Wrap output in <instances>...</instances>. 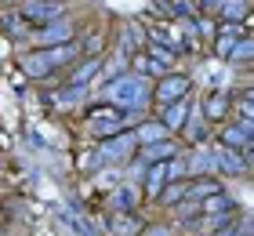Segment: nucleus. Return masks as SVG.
<instances>
[{
	"instance_id": "17",
	"label": "nucleus",
	"mask_w": 254,
	"mask_h": 236,
	"mask_svg": "<svg viewBox=\"0 0 254 236\" xmlns=\"http://www.w3.org/2000/svg\"><path fill=\"white\" fill-rule=\"evenodd\" d=\"M0 236H4V233H0Z\"/></svg>"
},
{
	"instance_id": "11",
	"label": "nucleus",
	"mask_w": 254,
	"mask_h": 236,
	"mask_svg": "<svg viewBox=\"0 0 254 236\" xmlns=\"http://www.w3.org/2000/svg\"><path fill=\"white\" fill-rule=\"evenodd\" d=\"M240 37H244V29H240V26H222V29H218V55L229 58V51L240 44Z\"/></svg>"
},
{
	"instance_id": "6",
	"label": "nucleus",
	"mask_w": 254,
	"mask_h": 236,
	"mask_svg": "<svg viewBox=\"0 0 254 236\" xmlns=\"http://www.w3.org/2000/svg\"><path fill=\"white\" fill-rule=\"evenodd\" d=\"M138 153H142L138 163H171L178 157V142H153V146H142Z\"/></svg>"
},
{
	"instance_id": "13",
	"label": "nucleus",
	"mask_w": 254,
	"mask_h": 236,
	"mask_svg": "<svg viewBox=\"0 0 254 236\" xmlns=\"http://www.w3.org/2000/svg\"><path fill=\"white\" fill-rule=\"evenodd\" d=\"M164 113V124L167 127H182V120H186V113H189V98H182V102H175V105H167V109H160Z\"/></svg>"
},
{
	"instance_id": "15",
	"label": "nucleus",
	"mask_w": 254,
	"mask_h": 236,
	"mask_svg": "<svg viewBox=\"0 0 254 236\" xmlns=\"http://www.w3.org/2000/svg\"><path fill=\"white\" fill-rule=\"evenodd\" d=\"M95 58H87V62H80V69H73V77H69V84H73V87H80V84H84V80L91 77V73H95Z\"/></svg>"
},
{
	"instance_id": "16",
	"label": "nucleus",
	"mask_w": 254,
	"mask_h": 236,
	"mask_svg": "<svg viewBox=\"0 0 254 236\" xmlns=\"http://www.w3.org/2000/svg\"><path fill=\"white\" fill-rule=\"evenodd\" d=\"M229 62H251V37H240V44L229 51Z\"/></svg>"
},
{
	"instance_id": "3",
	"label": "nucleus",
	"mask_w": 254,
	"mask_h": 236,
	"mask_svg": "<svg viewBox=\"0 0 254 236\" xmlns=\"http://www.w3.org/2000/svg\"><path fill=\"white\" fill-rule=\"evenodd\" d=\"M200 218H222V222H233V218H236L233 196H225V189H222V193L200 200Z\"/></svg>"
},
{
	"instance_id": "7",
	"label": "nucleus",
	"mask_w": 254,
	"mask_h": 236,
	"mask_svg": "<svg viewBox=\"0 0 254 236\" xmlns=\"http://www.w3.org/2000/svg\"><path fill=\"white\" fill-rule=\"evenodd\" d=\"M222 182L214 178V174H203V178H189V185H186V200H207V196H214V193H222Z\"/></svg>"
},
{
	"instance_id": "5",
	"label": "nucleus",
	"mask_w": 254,
	"mask_h": 236,
	"mask_svg": "<svg viewBox=\"0 0 254 236\" xmlns=\"http://www.w3.org/2000/svg\"><path fill=\"white\" fill-rule=\"evenodd\" d=\"M222 142H225L229 153L251 157V124H225L222 127Z\"/></svg>"
},
{
	"instance_id": "8",
	"label": "nucleus",
	"mask_w": 254,
	"mask_h": 236,
	"mask_svg": "<svg viewBox=\"0 0 254 236\" xmlns=\"http://www.w3.org/2000/svg\"><path fill=\"white\" fill-rule=\"evenodd\" d=\"M203 138H207V120H203V113L196 109L189 116V124H182V142H186V146H200Z\"/></svg>"
},
{
	"instance_id": "9",
	"label": "nucleus",
	"mask_w": 254,
	"mask_h": 236,
	"mask_svg": "<svg viewBox=\"0 0 254 236\" xmlns=\"http://www.w3.org/2000/svg\"><path fill=\"white\" fill-rule=\"evenodd\" d=\"M229 102H233V94H211L207 98V105H203V120H222V116L229 113Z\"/></svg>"
},
{
	"instance_id": "1",
	"label": "nucleus",
	"mask_w": 254,
	"mask_h": 236,
	"mask_svg": "<svg viewBox=\"0 0 254 236\" xmlns=\"http://www.w3.org/2000/svg\"><path fill=\"white\" fill-rule=\"evenodd\" d=\"M73 55H76L73 44H62V47H40V51H29L26 58H22V69H26V77H48L51 69H62Z\"/></svg>"
},
{
	"instance_id": "10",
	"label": "nucleus",
	"mask_w": 254,
	"mask_h": 236,
	"mask_svg": "<svg viewBox=\"0 0 254 236\" xmlns=\"http://www.w3.org/2000/svg\"><path fill=\"white\" fill-rule=\"evenodd\" d=\"M186 185H189V178H178L175 185L167 182L164 189H160V196H156V200H160L164 207H175V204H182V200H186Z\"/></svg>"
},
{
	"instance_id": "14",
	"label": "nucleus",
	"mask_w": 254,
	"mask_h": 236,
	"mask_svg": "<svg viewBox=\"0 0 254 236\" xmlns=\"http://www.w3.org/2000/svg\"><path fill=\"white\" fill-rule=\"evenodd\" d=\"M196 215H200V204H196V200H182V204H175V218L178 222H189Z\"/></svg>"
},
{
	"instance_id": "12",
	"label": "nucleus",
	"mask_w": 254,
	"mask_h": 236,
	"mask_svg": "<svg viewBox=\"0 0 254 236\" xmlns=\"http://www.w3.org/2000/svg\"><path fill=\"white\" fill-rule=\"evenodd\" d=\"M214 160L222 163V171H229V174H247V157H240V153H229V149H222Z\"/></svg>"
},
{
	"instance_id": "2",
	"label": "nucleus",
	"mask_w": 254,
	"mask_h": 236,
	"mask_svg": "<svg viewBox=\"0 0 254 236\" xmlns=\"http://www.w3.org/2000/svg\"><path fill=\"white\" fill-rule=\"evenodd\" d=\"M186 94H189V77H182V73H167V77H160V84H156V91H153V98H156L160 109H167V105L182 102Z\"/></svg>"
},
{
	"instance_id": "4",
	"label": "nucleus",
	"mask_w": 254,
	"mask_h": 236,
	"mask_svg": "<svg viewBox=\"0 0 254 236\" xmlns=\"http://www.w3.org/2000/svg\"><path fill=\"white\" fill-rule=\"evenodd\" d=\"M18 11H22V18H26V22L44 26V22H51V18L62 15V4H55V0H26Z\"/></svg>"
}]
</instances>
